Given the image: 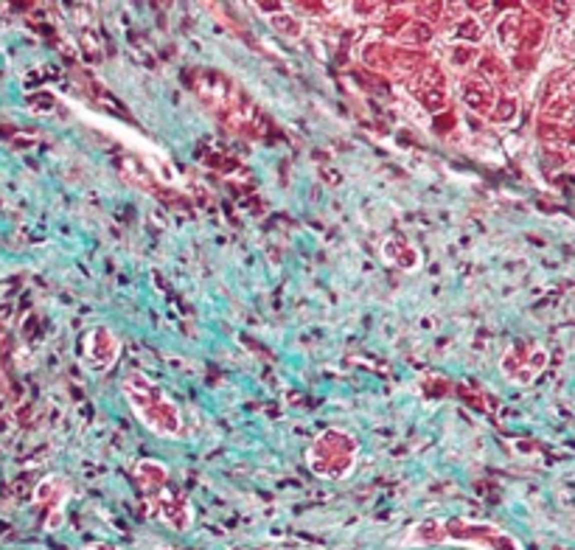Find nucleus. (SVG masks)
Returning a JSON list of instances; mask_svg holds the SVG:
<instances>
[{"label":"nucleus","mask_w":575,"mask_h":550,"mask_svg":"<svg viewBox=\"0 0 575 550\" xmlns=\"http://www.w3.org/2000/svg\"><path fill=\"white\" fill-rule=\"evenodd\" d=\"M404 547H429V544H463L471 550H525L511 530L494 522H477L466 516H426L407 528L398 539Z\"/></svg>","instance_id":"1"},{"label":"nucleus","mask_w":575,"mask_h":550,"mask_svg":"<svg viewBox=\"0 0 575 550\" xmlns=\"http://www.w3.org/2000/svg\"><path fill=\"white\" fill-rule=\"evenodd\" d=\"M121 393L132 415L138 418V424L143 429H149L155 438H166V441L183 438V407L157 379H152L143 371H129L121 382Z\"/></svg>","instance_id":"2"},{"label":"nucleus","mask_w":575,"mask_h":550,"mask_svg":"<svg viewBox=\"0 0 575 550\" xmlns=\"http://www.w3.org/2000/svg\"><path fill=\"white\" fill-rule=\"evenodd\" d=\"M191 90L227 129L247 135L250 127H256V107L242 93V87L233 82V76H227L225 71L197 68L191 73Z\"/></svg>","instance_id":"3"},{"label":"nucleus","mask_w":575,"mask_h":550,"mask_svg":"<svg viewBox=\"0 0 575 550\" xmlns=\"http://www.w3.org/2000/svg\"><path fill=\"white\" fill-rule=\"evenodd\" d=\"M359 455H362V443L351 429L326 427L309 441L303 460L314 477L328 480V483H342L354 474Z\"/></svg>","instance_id":"4"},{"label":"nucleus","mask_w":575,"mask_h":550,"mask_svg":"<svg viewBox=\"0 0 575 550\" xmlns=\"http://www.w3.org/2000/svg\"><path fill=\"white\" fill-rule=\"evenodd\" d=\"M550 365V351L544 343L522 337L513 340L499 354V376L513 387H530Z\"/></svg>","instance_id":"5"},{"label":"nucleus","mask_w":575,"mask_h":550,"mask_svg":"<svg viewBox=\"0 0 575 550\" xmlns=\"http://www.w3.org/2000/svg\"><path fill=\"white\" fill-rule=\"evenodd\" d=\"M401 87L429 115H440L449 110V76L435 57H429L407 82H401Z\"/></svg>","instance_id":"6"},{"label":"nucleus","mask_w":575,"mask_h":550,"mask_svg":"<svg viewBox=\"0 0 575 550\" xmlns=\"http://www.w3.org/2000/svg\"><path fill=\"white\" fill-rule=\"evenodd\" d=\"M541 121L572 124V68L569 62L558 65L547 73L539 96V115Z\"/></svg>","instance_id":"7"},{"label":"nucleus","mask_w":575,"mask_h":550,"mask_svg":"<svg viewBox=\"0 0 575 550\" xmlns=\"http://www.w3.org/2000/svg\"><path fill=\"white\" fill-rule=\"evenodd\" d=\"M79 354H82V365L90 373H107L121 357V337L107 323H93L79 340Z\"/></svg>","instance_id":"8"},{"label":"nucleus","mask_w":575,"mask_h":550,"mask_svg":"<svg viewBox=\"0 0 575 550\" xmlns=\"http://www.w3.org/2000/svg\"><path fill=\"white\" fill-rule=\"evenodd\" d=\"M379 258H382L387 267L398 272H418L424 267V250L418 244L412 242L410 236H401V233H393V236H384L382 244H379Z\"/></svg>","instance_id":"9"},{"label":"nucleus","mask_w":575,"mask_h":550,"mask_svg":"<svg viewBox=\"0 0 575 550\" xmlns=\"http://www.w3.org/2000/svg\"><path fill=\"white\" fill-rule=\"evenodd\" d=\"M71 497V483L59 474H48L37 483L34 488V502L48 505V519H45V530H59L65 522V502Z\"/></svg>","instance_id":"10"},{"label":"nucleus","mask_w":575,"mask_h":550,"mask_svg":"<svg viewBox=\"0 0 575 550\" xmlns=\"http://www.w3.org/2000/svg\"><path fill=\"white\" fill-rule=\"evenodd\" d=\"M152 514L177 533H185L194 525V505L171 488H163L157 497H152Z\"/></svg>","instance_id":"11"},{"label":"nucleus","mask_w":575,"mask_h":550,"mask_svg":"<svg viewBox=\"0 0 575 550\" xmlns=\"http://www.w3.org/2000/svg\"><path fill=\"white\" fill-rule=\"evenodd\" d=\"M497 93L499 90H494V87H491L485 79L477 76L474 71L457 79V96H460L463 107L469 110V113L480 115V118H488L491 107H494V101H497Z\"/></svg>","instance_id":"12"},{"label":"nucleus","mask_w":575,"mask_h":550,"mask_svg":"<svg viewBox=\"0 0 575 550\" xmlns=\"http://www.w3.org/2000/svg\"><path fill=\"white\" fill-rule=\"evenodd\" d=\"M474 73L485 79L494 90H513V71L494 48H480V57L474 62Z\"/></svg>","instance_id":"13"},{"label":"nucleus","mask_w":575,"mask_h":550,"mask_svg":"<svg viewBox=\"0 0 575 550\" xmlns=\"http://www.w3.org/2000/svg\"><path fill=\"white\" fill-rule=\"evenodd\" d=\"M477 57H480V45H471V43H446V48H443V57L438 59L440 68H443V73H452V76H466V73L474 71V62Z\"/></svg>","instance_id":"14"},{"label":"nucleus","mask_w":575,"mask_h":550,"mask_svg":"<svg viewBox=\"0 0 575 550\" xmlns=\"http://www.w3.org/2000/svg\"><path fill=\"white\" fill-rule=\"evenodd\" d=\"M132 474H135L138 486L143 488V494H149V500L157 497L163 488H169V480H171L169 466H166L163 460H155V457H143V460H138L135 469H132Z\"/></svg>","instance_id":"15"},{"label":"nucleus","mask_w":575,"mask_h":550,"mask_svg":"<svg viewBox=\"0 0 575 550\" xmlns=\"http://www.w3.org/2000/svg\"><path fill=\"white\" fill-rule=\"evenodd\" d=\"M519 118H522V101H519V96L513 93V90H499L497 101H494V107H491L485 121H488L491 127L511 129L519 124Z\"/></svg>","instance_id":"16"},{"label":"nucleus","mask_w":575,"mask_h":550,"mask_svg":"<svg viewBox=\"0 0 575 550\" xmlns=\"http://www.w3.org/2000/svg\"><path fill=\"white\" fill-rule=\"evenodd\" d=\"M264 23L270 26V31L281 40H289V43H298L306 37V20L298 15V12H289V6L281 9L278 15L264 17Z\"/></svg>","instance_id":"17"},{"label":"nucleus","mask_w":575,"mask_h":550,"mask_svg":"<svg viewBox=\"0 0 575 550\" xmlns=\"http://www.w3.org/2000/svg\"><path fill=\"white\" fill-rule=\"evenodd\" d=\"M250 9L264 20V17H272V15H278L281 9H286V3H258L256 0V3H250Z\"/></svg>","instance_id":"18"},{"label":"nucleus","mask_w":575,"mask_h":550,"mask_svg":"<svg viewBox=\"0 0 575 550\" xmlns=\"http://www.w3.org/2000/svg\"><path fill=\"white\" fill-rule=\"evenodd\" d=\"M85 550H115V547H110V544H90V547H85Z\"/></svg>","instance_id":"19"}]
</instances>
